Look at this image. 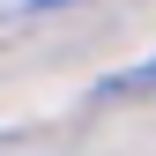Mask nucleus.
Here are the masks:
<instances>
[{
  "label": "nucleus",
  "mask_w": 156,
  "mask_h": 156,
  "mask_svg": "<svg viewBox=\"0 0 156 156\" xmlns=\"http://www.w3.org/2000/svg\"><path fill=\"white\" fill-rule=\"evenodd\" d=\"M149 89H156V52L134 60V67H119V74L104 82V97H149Z\"/></svg>",
  "instance_id": "obj_1"
},
{
  "label": "nucleus",
  "mask_w": 156,
  "mask_h": 156,
  "mask_svg": "<svg viewBox=\"0 0 156 156\" xmlns=\"http://www.w3.org/2000/svg\"><path fill=\"white\" fill-rule=\"evenodd\" d=\"M30 8H67V0H30Z\"/></svg>",
  "instance_id": "obj_2"
}]
</instances>
